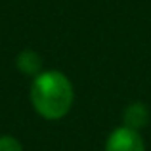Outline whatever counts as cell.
<instances>
[{
  "instance_id": "obj_1",
  "label": "cell",
  "mask_w": 151,
  "mask_h": 151,
  "mask_svg": "<svg viewBox=\"0 0 151 151\" xmlns=\"http://www.w3.org/2000/svg\"><path fill=\"white\" fill-rule=\"evenodd\" d=\"M73 86L59 71H46L35 77L31 86V101L38 115L50 121L65 117L73 105Z\"/></svg>"
},
{
  "instance_id": "obj_2",
  "label": "cell",
  "mask_w": 151,
  "mask_h": 151,
  "mask_svg": "<svg viewBox=\"0 0 151 151\" xmlns=\"http://www.w3.org/2000/svg\"><path fill=\"white\" fill-rule=\"evenodd\" d=\"M105 151H145V145L138 130L121 126V128L113 130L111 136L107 138Z\"/></svg>"
},
{
  "instance_id": "obj_3",
  "label": "cell",
  "mask_w": 151,
  "mask_h": 151,
  "mask_svg": "<svg viewBox=\"0 0 151 151\" xmlns=\"http://www.w3.org/2000/svg\"><path fill=\"white\" fill-rule=\"evenodd\" d=\"M149 121V111L147 107L144 105V103H130L128 107H126L124 111V126H128V128H142V126H145Z\"/></svg>"
},
{
  "instance_id": "obj_4",
  "label": "cell",
  "mask_w": 151,
  "mask_h": 151,
  "mask_svg": "<svg viewBox=\"0 0 151 151\" xmlns=\"http://www.w3.org/2000/svg\"><path fill=\"white\" fill-rule=\"evenodd\" d=\"M17 67L25 75H40L38 71H40V67H42V59L37 52L25 50V52H21L19 58H17Z\"/></svg>"
},
{
  "instance_id": "obj_5",
  "label": "cell",
  "mask_w": 151,
  "mask_h": 151,
  "mask_svg": "<svg viewBox=\"0 0 151 151\" xmlns=\"http://www.w3.org/2000/svg\"><path fill=\"white\" fill-rule=\"evenodd\" d=\"M0 151H23L21 144L12 136H2L0 138Z\"/></svg>"
}]
</instances>
